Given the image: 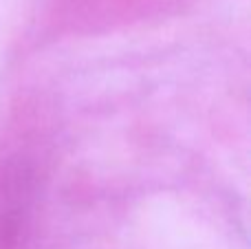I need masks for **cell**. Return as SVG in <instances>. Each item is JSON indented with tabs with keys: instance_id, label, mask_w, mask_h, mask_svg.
Here are the masks:
<instances>
[{
	"instance_id": "1",
	"label": "cell",
	"mask_w": 251,
	"mask_h": 249,
	"mask_svg": "<svg viewBox=\"0 0 251 249\" xmlns=\"http://www.w3.org/2000/svg\"><path fill=\"white\" fill-rule=\"evenodd\" d=\"M35 192V174L25 157L0 161V249H16L22 241Z\"/></svg>"
}]
</instances>
